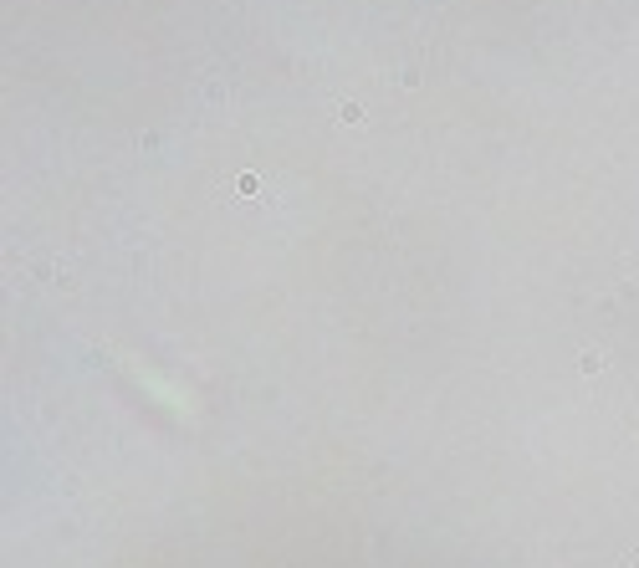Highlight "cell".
Segmentation results:
<instances>
[{"instance_id": "cell-1", "label": "cell", "mask_w": 639, "mask_h": 568, "mask_svg": "<svg viewBox=\"0 0 639 568\" xmlns=\"http://www.w3.org/2000/svg\"><path fill=\"white\" fill-rule=\"evenodd\" d=\"M604 369V354H598V348H589V354H583V374H598Z\"/></svg>"}]
</instances>
